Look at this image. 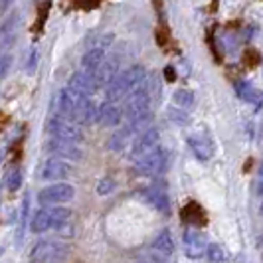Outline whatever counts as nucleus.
Masks as SVG:
<instances>
[{
    "label": "nucleus",
    "mask_w": 263,
    "mask_h": 263,
    "mask_svg": "<svg viewBox=\"0 0 263 263\" xmlns=\"http://www.w3.org/2000/svg\"><path fill=\"white\" fill-rule=\"evenodd\" d=\"M133 133L129 127H125V129H121V131L113 133L111 137H109V143H107V146L111 148V151H121V148H125V145H127V141H129V137H131Z\"/></svg>",
    "instance_id": "22"
},
{
    "label": "nucleus",
    "mask_w": 263,
    "mask_h": 263,
    "mask_svg": "<svg viewBox=\"0 0 263 263\" xmlns=\"http://www.w3.org/2000/svg\"><path fill=\"white\" fill-rule=\"evenodd\" d=\"M257 196H261L263 198V180L257 184Z\"/></svg>",
    "instance_id": "33"
},
{
    "label": "nucleus",
    "mask_w": 263,
    "mask_h": 263,
    "mask_svg": "<svg viewBox=\"0 0 263 263\" xmlns=\"http://www.w3.org/2000/svg\"><path fill=\"white\" fill-rule=\"evenodd\" d=\"M58 253V246L53 241H38L34 246V250L30 253V261L32 263H46L52 261Z\"/></svg>",
    "instance_id": "17"
},
{
    "label": "nucleus",
    "mask_w": 263,
    "mask_h": 263,
    "mask_svg": "<svg viewBox=\"0 0 263 263\" xmlns=\"http://www.w3.org/2000/svg\"><path fill=\"white\" fill-rule=\"evenodd\" d=\"M188 146L192 148V153L196 155L200 160H208L214 155V145L206 135H190L188 139Z\"/></svg>",
    "instance_id": "14"
},
{
    "label": "nucleus",
    "mask_w": 263,
    "mask_h": 263,
    "mask_svg": "<svg viewBox=\"0 0 263 263\" xmlns=\"http://www.w3.org/2000/svg\"><path fill=\"white\" fill-rule=\"evenodd\" d=\"M184 248H186V255L190 259H200L208 246H206V239H204V236L200 232H196V230H186Z\"/></svg>",
    "instance_id": "9"
},
{
    "label": "nucleus",
    "mask_w": 263,
    "mask_h": 263,
    "mask_svg": "<svg viewBox=\"0 0 263 263\" xmlns=\"http://www.w3.org/2000/svg\"><path fill=\"white\" fill-rule=\"evenodd\" d=\"M69 164H67L64 158H50L46 164H44V171H42V178L44 180H64L67 174H69Z\"/></svg>",
    "instance_id": "11"
},
{
    "label": "nucleus",
    "mask_w": 263,
    "mask_h": 263,
    "mask_svg": "<svg viewBox=\"0 0 263 263\" xmlns=\"http://www.w3.org/2000/svg\"><path fill=\"white\" fill-rule=\"evenodd\" d=\"M46 131L50 133L52 137H58V139H66V141H71V143H78L83 139V133L78 127V123L73 121H67V119L62 117H50L48 125H46Z\"/></svg>",
    "instance_id": "4"
},
{
    "label": "nucleus",
    "mask_w": 263,
    "mask_h": 263,
    "mask_svg": "<svg viewBox=\"0 0 263 263\" xmlns=\"http://www.w3.org/2000/svg\"><path fill=\"white\" fill-rule=\"evenodd\" d=\"M52 228V218H50V210H38L34 220H32V232L34 234H42L46 230Z\"/></svg>",
    "instance_id": "21"
},
{
    "label": "nucleus",
    "mask_w": 263,
    "mask_h": 263,
    "mask_svg": "<svg viewBox=\"0 0 263 263\" xmlns=\"http://www.w3.org/2000/svg\"><path fill=\"white\" fill-rule=\"evenodd\" d=\"M71 121L78 125H91L93 121H97V107L91 101V97L87 95H79L76 107H73V115Z\"/></svg>",
    "instance_id": "7"
},
{
    "label": "nucleus",
    "mask_w": 263,
    "mask_h": 263,
    "mask_svg": "<svg viewBox=\"0 0 263 263\" xmlns=\"http://www.w3.org/2000/svg\"><path fill=\"white\" fill-rule=\"evenodd\" d=\"M174 103L180 107V109H190V107L194 105V93L190 91V89H178V91L174 93Z\"/></svg>",
    "instance_id": "23"
},
{
    "label": "nucleus",
    "mask_w": 263,
    "mask_h": 263,
    "mask_svg": "<svg viewBox=\"0 0 263 263\" xmlns=\"http://www.w3.org/2000/svg\"><path fill=\"white\" fill-rule=\"evenodd\" d=\"M259 174H261V176H263V164H261V168H259Z\"/></svg>",
    "instance_id": "36"
},
{
    "label": "nucleus",
    "mask_w": 263,
    "mask_h": 263,
    "mask_svg": "<svg viewBox=\"0 0 263 263\" xmlns=\"http://www.w3.org/2000/svg\"><path fill=\"white\" fill-rule=\"evenodd\" d=\"M168 164V153L164 148H153L148 155L141 157L135 164V171L139 174H145V176H155L158 172H162Z\"/></svg>",
    "instance_id": "3"
},
{
    "label": "nucleus",
    "mask_w": 263,
    "mask_h": 263,
    "mask_svg": "<svg viewBox=\"0 0 263 263\" xmlns=\"http://www.w3.org/2000/svg\"><path fill=\"white\" fill-rule=\"evenodd\" d=\"M123 121V111L119 109L115 103L107 101L97 109V123L103 127H117L119 123Z\"/></svg>",
    "instance_id": "12"
},
{
    "label": "nucleus",
    "mask_w": 263,
    "mask_h": 263,
    "mask_svg": "<svg viewBox=\"0 0 263 263\" xmlns=\"http://www.w3.org/2000/svg\"><path fill=\"white\" fill-rule=\"evenodd\" d=\"M117 76V62L115 60H107L103 62V66L97 69L95 73V81H97V87H105L111 79Z\"/></svg>",
    "instance_id": "19"
},
{
    "label": "nucleus",
    "mask_w": 263,
    "mask_h": 263,
    "mask_svg": "<svg viewBox=\"0 0 263 263\" xmlns=\"http://www.w3.org/2000/svg\"><path fill=\"white\" fill-rule=\"evenodd\" d=\"M243 62H246V66L248 67H255L259 62H261V55L257 50H253V48H248L246 52H243Z\"/></svg>",
    "instance_id": "26"
},
{
    "label": "nucleus",
    "mask_w": 263,
    "mask_h": 263,
    "mask_svg": "<svg viewBox=\"0 0 263 263\" xmlns=\"http://www.w3.org/2000/svg\"><path fill=\"white\" fill-rule=\"evenodd\" d=\"M164 78H166V81H176V69L172 66H166L164 67Z\"/></svg>",
    "instance_id": "32"
},
{
    "label": "nucleus",
    "mask_w": 263,
    "mask_h": 263,
    "mask_svg": "<svg viewBox=\"0 0 263 263\" xmlns=\"http://www.w3.org/2000/svg\"><path fill=\"white\" fill-rule=\"evenodd\" d=\"M145 81H146V71L143 66H133L129 69H125L123 73H117L105 85L107 101L115 103V101L125 99L129 93H133L137 87H141Z\"/></svg>",
    "instance_id": "1"
},
{
    "label": "nucleus",
    "mask_w": 263,
    "mask_h": 263,
    "mask_svg": "<svg viewBox=\"0 0 263 263\" xmlns=\"http://www.w3.org/2000/svg\"><path fill=\"white\" fill-rule=\"evenodd\" d=\"M206 253H208V259H210L212 263H224L226 261V251L222 250L218 243H208Z\"/></svg>",
    "instance_id": "24"
},
{
    "label": "nucleus",
    "mask_w": 263,
    "mask_h": 263,
    "mask_svg": "<svg viewBox=\"0 0 263 263\" xmlns=\"http://www.w3.org/2000/svg\"><path fill=\"white\" fill-rule=\"evenodd\" d=\"M145 198H146V202H148L157 212L164 214V216H171V200H168L164 190H158L157 186H153L151 190L145 192Z\"/></svg>",
    "instance_id": "16"
},
{
    "label": "nucleus",
    "mask_w": 263,
    "mask_h": 263,
    "mask_svg": "<svg viewBox=\"0 0 263 263\" xmlns=\"http://www.w3.org/2000/svg\"><path fill=\"white\" fill-rule=\"evenodd\" d=\"M171 119L172 121H176V123H180V125H184V123H188V115L186 113H182V111H178V109H171Z\"/></svg>",
    "instance_id": "31"
},
{
    "label": "nucleus",
    "mask_w": 263,
    "mask_h": 263,
    "mask_svg": "<svg viewBox=\"0 0 263 263\" xmlns=\"http://www.w3.org/2000/svg\"><path fill=\"white\" fill-rule=\"evenodd\" d=\"M153 250L158 251L160 255H171L172 251H174V239H172V234L171 230H160L155 237V241H153Z\"/></svg>",
    "instance_id": "18"
},
{
    "label": "nucleus",
    "mask_w": 263,
    "mask_h": 263,
    "mask_svg": "<svg viewBox=\"0 0 263 263\" xmlns=\"http://www.w3.org/2000/svg\"><path fill=\"white\" fill-rule=\"evenodd\" d=\"M113 188H115V182H113L111 178H103V180H99V184H97V194H99V196H105Z\"/></svg>",
    "instance_id": "28"
},
{
    "label": "nucleus",
    "mask_w": 263,
    "mask_h": 263,
    "mask_svg": "<svg viewBox=\"0 0 263 263\" xmlns=\"http://www.w3.org/2000/svg\"><path fill=\"white\" fill-rule=\"evenodd\" d=\"M20 186H22V172H20V168H14L10 172V176H8V190L16 192Z\"/></svg>",
    "instance_id": "27"
},
{
    "label": "nucleus",
    "mask_w": 263,
    "mask_h": 263,
    "mask_svg": "<svg viewBox=\"0 0 263 263\" xmlns=\"http://www.w3.org/2000/svg\"><path fill=\"white\" fill-rule=\"evenodd\" d=\"M158 145V131L155 127H148L143 133H139V137L135 139L131 148V158L133 160H139L141 157L148 155L153 148H157Z\"/></svg>",
    "instance_id": "5"
},
{
    "label": "nucleus",
    "mask_w": 263,
    "mask_h": 263,
    "mask_svg": "<svg viewBox=\"0 0 263 263\" xmlns=\"http://www.w3.org/2000/svg\"><path fill=\"white\" fill-rule=\"evenodd\" d=\"M67 87L73 89V91L81 93V95H87V97H89V95L95 93V89H97V81H95L93 76L85 73L83 69H79V71H76V73L71 76Z\"/></svg>",
    "instance_id": "10"
},
{
    "label": "nucleus",
    "mask_w": 263,
    "mask_h": 263,
    "mask_svg": "<svg viewBox=\"0 0 263 263\" xmlns=\"http://www.w3.org/2000/svg\"><path fill=\"white\" fill-rule=\"evenodd\" d=\"M236 93L237 97L241 99V101H246V103H251V105L259 107L263 101V93L259 91V89H255L253 85H251L250 81H243V79H239V81H236Z\"/></svg>",
    "instance_id": "15"
},
{
    "label": "nucleus",
    "mask_w": 263,
    "mask_h": 263,
    "mask_svg": "<svg viewBox=\"0 0 263 263\" xmlns=\"http://www.w3.org/2000/svg\"><path fill=\"white\" fill-rule=\"evenodd\" d=\"M259 241H261V243H263V236H261V239H259Z\"/></svg>",
    "instance_id": "37"
},
{
    "label": "nucleus",
    "mask_w": 263,
    "mask_h": 263,
    "mask_svg": "<svg viewBox=\"0 0 263 263\" xmlns=\"http://www.w3.org/2000/svg\"><path fill=\"white\" fill-rule=\"evenodd\" d=\"M50 218H52V228H60L67 222L69 210L67 208H53V210H50Z\"/></svg>",
    "instance_id": "25"
},
{
    "label": "nucleus",
    "mask_w": 263,
    "mask_h": 263,
    "mask_svg": "<svg viewBox=\"0 0 263 263\" xmlns=\"http://www.w3.org/2000/svg\"><path fill=\"white\" fill-rule=\"evenodd\" d=\"M46 151L52 153V155H58V157H66V158H81V151L78 148L76 143L71 141H66V139H58V137H52L48 143H46Z\"/></svg>",
    "instance_id": "8"
},
{
    "label": "nucleus",
    "mask_w": 263,
    "mask_h": 263,
    "mask_svg": "<svg viewBox=\"0 0 263 263\" xmlns=\"http://www.w3.org/2000/svg\"><path fill=\"white\" fill-rule=\"evenodd\" d=\"M151 93H148V87H146V81L137 87L133 93H129L125 97V117L133 121V119L145 115L146 111H151Z\"/></svg>",
    "instance_id": "2"
},
{
    "label": "nucleus",
    "mask_w": 263,
    "mask_h": 263,
    "mask_svg": "<svg viewBox=\"0 0 263 263\" xmlns=\"http://www.w3.org/2000/svg\"><path fill=\"white\" fill-rule=\"evenodd\" d=\"M2 158H4V148L0 146V162H2Z\"/></svg>",
    "instance_id": "34"
},
{
    "label": "nucleus",
    "mask_w": 263,
    "mask_h": 263,
    "mask_svg": "<svg viewBox=\"0 0 263 263\" xmlns=\"http://www.w3.org/2000/svg\"><path fill=\"white\" fill-rule=\"evenodd\" d=\"M36 62H38V50L36 48H32L30 50V55H28V60H26V71H34L36 69Z\"/></svg>",
    "instance_id": "29"
},
{
    "label": "nucleus",
    "mask_w": 263,
    "mask_h": 263,
    "mask_svg": "<svg viewBox=\"0 0 263 263\" xmlns=\"http://www.w3.org/2000/svg\"><path fill=\"white\" fill-rule=\"evenodd\" d=\"M184 220L190 226H202L206 222V216H204V212L196 202H190L184 208Z\"/></svg>",
    "instance_id": "20"
},
{
    "label": "nucleus",
    "mask_w": 263,
    "mask_h": 263,
    "mask_svg": "<svg viewBox=\"0 0 263 263\" xmlns=\"http://www.w3.org/2000/svg\"><path fill=\"white\" fill-rule=\"evenodd\" d=\"M105 50L103 48H89L85 55H83V60H81V69L85 71V73H89L95 78V73H97V69L103 66V62H105Z\"/></svg>",
    "instance_id": "13"
},
{
    "label": "nucleus",
    "mask_w": 263,
    "mask_h": 263,
    "mask_svg": "<svg viewBox=\"0 0 263 263\" xmlns=\"http://www.w3.org/2000/svg\"><path fill=\"white\" fill-rule=\"evenodd\" d=\"M259 214H261V216H263V202H261V204H259Z\"/></svg>",
    "instance_id": "35"
},
{
    "label": "nucleus",
    "mask_w": 263,
    "mask_h": 263,
    "mask_svg": "<svg viewBox=\"0 0 263 263\" xmlns=\"http://www.w3.org/2000/svg\"><path fill=\"white\" fill-rule=\"evenodd\" d=\"M73 196H76L73 186L66 184V182H60V184H53L50 188H44L40 192L38 200L42 204H64V202H69Z\"/></svg>",
    "instance_id": "6"
},
{
    "label": "nucleus",
    "mask_w": 263,
    "mask_h": 263,
    "mask_svg": "<svg viewBox=\"0 0 263 263\" xmlns=\"http://www.w3.org/2000/svg\"><path fill=\"white\" fill-rule=\"evenodd\" d=\"M155 40H157V44L160 48H164L168 44V32L164 28H158L157 32H155Z\"/></svg>",
    "instance_id": "30"
}]
</instances>
